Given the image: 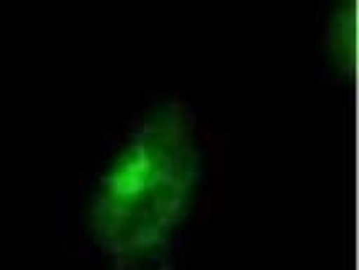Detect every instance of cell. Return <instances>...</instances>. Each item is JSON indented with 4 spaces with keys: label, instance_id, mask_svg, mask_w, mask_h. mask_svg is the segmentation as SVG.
<instances>
[{
    "label": "cell",
    "instance_id": "obj_1",
    "mask_svg": "<svg viewBox=\"0 0 359 270\" xmlns=\"http://www.w3.org/2000/svg\"><path fill=\"white\" fill-rule=\"evenodd\" d=\"M214 144L186 100L147 108L101 177L93 224L101 245L124 270L172 247L215 184ZM154 255V257H156Z\"/></svg>",
    "mask_w": 359,
    "mask_h": 270
}]
</instances>
